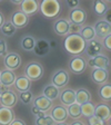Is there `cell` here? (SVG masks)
<instances>
[{"mask_svg":"<svg viewBox=\"0 0 111 125\" xmlns=\"http://www.w3.org/2000/svg\"><path fill=\"white\" fill-rule=\"evenodd\" d=\"M39 10L47 19H53L61 12V5L58 0H42L39 3Z\"/></svg>","mask_w":111,"mask_h":125,"instance_id":"cell-2","label":"cell"},{"mask_svg":"<svg viewBox=\"0 0 111 125\" xmlns=\"http://www.w3.org/2000/svg\"><path fill=\"white\" fill-rule=\"evenodd\" d=\"M59 95H60V102L63 104L65 107L66 106L68 107L69 105L76 103V92L72 88L63 89Z\"/></svg>","mask_w":111,"mask_h":125,"instance_id":"cell-19","label":"cell"},{"mask_svg":"<svg viewBox=\"0 0 111 125\" xmlns=\"http://www.w3.org/2000/svg\"><path fill=\"white\" fill-rule=\"evenodd\" d=\"M39 10V2L37 0H22L20 5V11L26 16H32Z\"/></svg>","mask_w":111,"mask_h":125,"instance_id":"cell-14","label":"cell"},{"mask_svg":"<svg viewBox=\"0 0 111 125\" xmlns=\"http://www.w3.org/2000/svg\"><path fill=\"white\" fill-rule=\"evenodd\" d=\"M43 67L40 62H31L25 68V75L28 79H30L31 82L34 81H39L41 79V77L43 76Z\"/></svg>","mask_w":111,"mask_h":125,"instance_id":"cell-3","label":"cell"},{"mask_svg":"<svg viewBox=\"0 0 111 125\" xmlns=\"http://www.w3.org/2000/svg\"><path fill=\"white\" fill-rule=\"evenodd\" d=\"M87 59L83 56H73L71 59L69 60V69L76 75L85 73V70L87 69Z\"/></svg>","mask_w":111,"mask_h":125,"instance_id":"cell-4","label":"cell"},{"mask_svg":"<svg viewBox=\"0 0 111 125\" xmlns=\"http://www.w3.org/2000/svg\"><path fill=\"white\" fill-rule=\"evenodd\" d=\"M65 49L72 56H79L85 49V42L80 35H71L69 34L63 42Z\"/></svg>","mask_w":111,"mask_h":125,"instance_id":"cell-1","label":"cell"},{"mask_svg":"<svg viewBox=\"0 0 111 125\" xmlns=\"http://www.w3.org/2000/svg\"><path fill=\"white\" fill-rule=\"evenodd\" d=\"M10 125H27V124H26V122L23 120H21V118H15Z\"/></svg>","mask_w":111,"mask_h":125,"instance_id":"cell-42","label":"cell"},{"mask_svg":"<svg viewBox=\"0 0 111 125\" xmlns=\"http://www.w3.org/2000/svg\"><path fill=\"white\" fill-rule=\"evenodd\" d=\"M15 118L16 116L12 108L3 106L0 107V125H10Z\"/></svg>","mask_w":111,"mask_h":125,"instance_id":"cell-17","label":"cell"},{"mask_svg":"<svg viewBox=\"0 0 111 125\" xmlns=\"http://www.w3.org/2000/svg\"><path fill=\"white\" fill-rule=\"evenodd\" d=\"M76 92V103L81 105L85 104V103H88L90 102L91 99V94L88 89L85 88H79L78 91H75Z\"/></svg>","mask_w":111,"mask_h":125,"instance_id":"cell-23","label":"cell"},{"mask_svg":"<svg viewBox=\"0 0 111 125\" xmlns=\"http://www.w3.org/2000/svg\"><path fill=\"white\" fill-rule=\"evenodd\" d=\"M31 112H32V114L34 115H36L37 117H41V116H43L44 115L43 112H40L39 109L36 108V107H32V108H31Z\"/></svg>","mask_w":111,"mask_h":125,"instance_id":"cell-40","label":"cell"},{"mask_svg":"<svg viewBox=\"0 0 111 125\" xmlns=\"http://www.w3.org/2000/svg\"><path fill=\"white\" fill-rule=\"evenodd\" d=\"M52 101H50V99L46 98L44 96H38L37 98L34 99V107H36L37 109H39L40 112H48L50 108L52 107Z\"/></svg>","mask_w":111,"mask_h":125,"instance_id":"cell-18","label":"cell"},{"mask_svg":"<svg viewBox=\"0 0 111 125\" xmlns=\"http://www.w3.org/2000/svg\"><path fill=\"white\" fill-rule=\"evenodd\" d=\"M94 29V32H96V37H99V38H106L107 36L111 35V26L110 23L106 22L104 20H100L94 25L93 27Z\"/></svg>","mask_w":111,"mask_h":125,"instance_id":"cell-15","label":"cell"},{"mask_svg":"<svg viewBox=\"0 0 111 125\" xmlns=\"http://www.w3.org/2000/svg\"><path fill=\"white\" fill-rule=\"evenodd\" d=\"M88 122H89V124L90 125H104V123L102 122L101 120H99L98 117H96L94 115L88 117Z\"/></svg>","mask_w":111,"mask_h":125,"instance_id":"cell-37","label":"cell"},{"mask_svg":"<svg viewBox=\"0 0 111 125\" xmlns=\"http://www.w3.org/2000/svg\"><path fill=\"white\" fill-rule=\"evenodd\" d=\"M99 96L101 99H103L106 102H109L111 99V85L110 83H106L101 86V88L99 89Z\"/></svg>","mask_w":111,"mask_h":125,"instance_id":"cell-29","label":"cell"},{"mask_svg":"<svg viewBox=\"0 0 111 125\" xmlns=\"http://www.w3.org/2000/svg\"><path fill=\"white\" fill-rule=\"evenodd\" d=\"M10 22L16 27V29L25 28L29 22V17L26 16L22 11H20V10L15 11V12L12 13V16H11V21Z\"/></svg>","mask_w":111,"mask_h":125,"instance_id":"cell-12","label":"cell"},{"mask_svg":"<svg viewBox=\"0 0 111 125\" xmlns=\"http://www.w3.org/2000/svg\"><path fill=\"white\" fill-rule=\"evenodd\" d=\"M10 2L13 3V5H19L20 6L22 3V0H10Z\"/></svg>","mask_w":111,"mask_h":125,"instance_id":"cell-44","label":"cell"},{"mask_svg":"<svg viewBox=\"0 0 111 125\" xmlns=\"http://www.w3.org/2000/svg\"><path fill=\"white\" fill-rule=\"evenodd\" d=\"M18 98L20 99V101L22 102L25 105H28V104H30L31 102H32L34 95H32V93H31L30 91H26V92H22V93H20V95H19Z\"/></svg>","mask_w":111,"mask_h":125,"instance_id":"cell-34","label":"cell"},{"mask_svg":"<svg viewBox=\"0 0 111 125\" xmlns=\"http://www.w3.org/2000/svg\"><path fill=\"white\" fill-rule=\"evenodd\" d=\"M34 45H36V39L32 36H25L21 40V47H22L23 50L26 52H30V50H34Z\"/></svg>","mask_w":111,"mask_h":125,"instance_id":"cell-28","label":"cell"},{"mask_svg":"<svg viewBox=\"0 0 111 125\" xmlns=\"http://www.w3.org/2000/svg\"><path fill=\"white\" fill-rule=\"evenodd\" d=\"M7 42L5 39H0V56H6L7 55Z\"/></svg>","mask_w":111,"mask_h":125,"instance_id":"cell-36","label":"cell"},{"mask_svg":"<svg viewBox=\"0 0 111 125\" xmlns=\"http://www.w3.org/2000/svg\"><path fill=\"white\" fill-rule=\"evenodd\" d=\"M93 115L96 117H98L99 120H101L103 123L110 121L111 118V111L109 105L107 104H99L97 106H94V113Z\"/></svg>","mask_w":111,"mask_h":125,"instance_id":"cell-13","label":"cell"},{"mask_svg":"<svg viewBox=\"0 0 111 125\" xmlns=\"http://www.w3.org/2000/svg\"><path fill=\"white\" fill-rule=\"evenodd\" d=\"M103 46L107 50H109V52L111 50V35H109L106 38H103Z\"/></svg>","mask_w":111,"mask_h":125,"instance_id":"cell-38","label":"cell"},{"mask_svg":"<svg viewBox=\"0 0 111 125\" xmlns=\"http://www.w3.org/2000/svg\"><path fill=\"white\" fill-rule=\"evenodd\" d=\"M56 125H69V124H67L66 122H62V123H57Z\"/></svg>","mask_w":111,"mask_h":125,"instance_id":"cell-47","label":"cell"},{"mask_svg":"<svg viewBox=\"0 0 111 125\" xmlns=\"http://www.w3.org/2000/svg\"><path fill=\"white\" fill-rule=\"evenodd\" d=\"M69 25L67 19H58L53 25V30L58 36H67L69 35Z\"/></svg>","mask_w":111,"mask_h":125,"instance_id":"cell-20","label":"cell"},{"mask_svg":"<svg viewBox=\"0 0 111 125\" xmlns=\"http://www.w3.org/2000/svg\"><path fill=\"white\" fill-rule=\"evenodd\" d=\"M18 103V95L13 91L5 92L3 94L0 95V104L3 107H8V108H12L17 105Z\"/></svg>","mask_w":111,"mask_h":125,"instance_id":"cell-6","label":"cell"},{"mask_svg":"<svg viewBox=\"0 0 111 125\" xmlns=\"http://www.w3.org/2000/svg\"><path fill=\"white\" fill-rule=\"evenodd\" d=\"M36 125H56L54 121L51 118L50 115H46L41 117H37L36 120Z\"/></svg>","mask_w":111,"mask_h":125,"instance_id":"cell-33","label":"cell"},{"mask_svg":"<svg viewBox=\"0 0 111 125\" xmlns=\"http://www.w3.org/2000/svg\"><path fill=\"white\" fill-rule=\"evenodd\" d=\"M59 89L53 85H47L43 88V92H42V96H44L46 98L50 99V101H54L59 96Z\"/></svg>","mask_w":111,"mask_h":125,"instance_id":"cell-25","label":"cell"},{"mask_svg":"<svg viewBox=\"0 0 111 125\" xmlns=\"http://www.w3.org/2000/svg\"><path fill=\"white\" fill-rule=\"evenodd\" d=\"M5 66L8 70L18 69L21 65V57L17 52H9L5 56Z\"/></svg>","mask_w":111,"mask_h":125,"instance_id":"cell-8","label":"cell"},{"mask_svg":"<svg viewBox=\"0 0 111 125\" xmlns=\"http://www.w3.org/2000/svg\"><path fill=\"white\" fill-rule=\"evenodd\" d=\"M93 113H94V105L91 102H88V103L81 105V115L82 116L90 117L93 115Z\"/></svg>","mask_w":111,"mask_h":125,"instance_id":"cell-32","label":"cell"},{"mask_svg":"<svg viewBox=\"0 0 111 125\" xmlns=\"http://www.w3.org/2000/svg\"><path fill=\"white\" fill-rule=\"evenodd\" d=\"M67 112H68V116H70L73 120H78L81 116V106L79 104H77V103H73V104L68 106Z\"/></svg>","mask_w":111,"mask_h":125,"instance_id":"cell-27","label":"cell"},{"mask_svg":"<svg viewBox=\"0 0 111 125\" xmlns=\"http://www.w3.org/2000/svg\"><path fill=\"white\" fill-rule=\"evenodd\" d=\"M16 31H17V29H16V27L13 26L10 21H6L2 25V27H1V32H2L5 36H8V37L15 35Z\"/></svg>","mask_w":111,"mask_h":125,"instance_id":"cell-31","label":"cell"},{"mask_svg":"<svg viewBox=\"0 0 111 125\" xmlns=\"http://www.w3.org/2000/svg\"><path fill=\"white\" fill-rule=\"evenodd\" d=\"M50 116L51 118L54 121V123H62L66 122L68 116V112H67V107L61 106V105H58V106H54L53 108L50 111Z\"/></svg>","mask_w":111,"mask_h":125,"instance_id":"cell-10","label":"cell"},{"mask_svg":"<svg viewBox=\"0 0 111 125\" xmlns=\"http://www.w3.org/2000/svg\"><path fill=\"white\" fill-rule=\"evenodd\" d=\"M0 74H1V72H0Z\"/></svg>","mask_w":111,"mask_h":125,"instance_id":"cell-49","label":"cell"},{"mask_svg":"<svg viewBox=\"0 0 111 125\" xmlns=\"http://www.w3.org/2000/svg\"><path fill=\"white\" fill-rule=\"evenodd\" d=\"M108 9L109 8L104 1H102V0H94V2H93V10H94V12L97 15H99V16L104 15V12Z\"/></svg>","mask_w":111,"mask_h":125,"instance_id":"cell-30","label":"cell"},{"mask_svg":"<svg viewBox=\"0 0 111 125\" xmlns=\"http://www.w3.org/2000/svg\"><path fill=\"white\" fill-rule=\"evenodd\" d=\"M50 47H56V42H51V44H49Z\"/></svg>","mask_w":111,"mask_h":125,"instance_id":"cell-46","label":"cell"},{"mask_svg":"<svg viewBox=\"0 0 111 125\" xmlns=\"http://www.w3.org/2000/svg\"><path fill=\"white\" fill-rule=\"evenodd\" d=\"M50 50V46L49 42H47L46 39H38L36 42V45H34V52H36L38 56H46Z\"/></svg>","mask_w":111,"mask_h":125,"instance_id":"cell-22","label":"cell"},{"mask_svg":"<svg viewBox=\"0 0 111 125\" xmlns=\"http://www.w3.org/2000/svg\"><path fill=\"white\" fill-rule=\"evenodd\" d=\"M6 22L5 20V16H3V13L0 11V29H1V27H2V25Z\"/></svg>","mask_w":111,"mask_h":125,"instance_id":"cell-43","label":"cell"},{"mask_svg":"<svg viewBox=\"0 0 111 125\" xmlns=\"http://www.w3.org/2000/svg\"><path fill=\"white\" fill-rule=\"evenodd\" d=\"M91 79L93 83L102 85L106 84L109 79V70L108 69H93L91 72Z\"/></svg>","mask_w":111,"mask_h":125,"instance_id":"cell-16","label":"cell"},{"mask_svg":"<svg viewBox=\"0 0 111 125\" xmlns=\"http://www.w3.org/2000/svg\"><path fill=\"white\" fill-rule=\"evenodd\" d=\"M85 50L90 58L97 57V56L101 55V52H102V45H101V42H99V40L93 39V40H90V42H85Z\"/></svg>","mask_w":111,"mask_h":125,"instance_id":"cell-11","label":"cell"},{"mask_svg":"<svg viewBox=\"0 0 111 125\" xmlns=\"http://www.w3.org/2000/svg\"><path fill=\"white\" fill-rule=\"evenodd\" d=\"M13 85L16 86V88L18 89L19 92H26V91H29L31 87V81L28 79L26 76H19V77L16 78L15 81V84Z\"/></svg>","mask_w":111,"mask_h":125,"instance_id":"cell-24","label":"cell"},{"mask_svg":"<svg viewBox=\"0 0 111 125\" xmlns=\"http://www.w3.org/2000/svg\"><path fill=\"white\" fill-rule=\"evenodd\" d=\"M16 78L17 77H16L15 73L12 70L6 69L3 72H1V74H0V84L6 86V87H9V86L15 84Z\"/></svg>","mask_w":111,"mask_h":125,"instance_id":"cell-21","label":"cell"},{"mask_svg":"<svg viewBox=\"0 0 111 125\" xmlns=\"http://www.w3.org/2000/svg\"><path fill=\"white\" fill-rule=\"evenodd\" d=\"M69 125H85V124H83L82 122H80V121H75V122H72Z\"/></svg>","mask_w":111,"mask_h":125,"instance_id":"cell-45","label":"cell"},{"mask_svg":"<svg viewBox=\"0 0 111 125\" xmlns=\"http://www.w3.org/2000/svg\"><path fill=\"white\" fill-rule=\"evenodd\" d=\"M79 35L82 37V39L85 40V42H90V40H93V39H96V32H94L93 27H91V26L81 27V31H80V34Z\"/></svg>","mask_w":111,"mask_h":125,"instance_id":"cell-26","label":"cell"},{"mask_svg":"<svg viewBox=\"0 0 111 125\" xmlns=\"http://www.w3.org/2000/svg\"><path fill=\"white\" fill-rule=\"evenodd\" d=\"M67 5L69 8H71V9H76V8H78V6H79V1L78 0H67Z\"/></svg>","mask_w":111,"mask_h":125,"instance_id":"cell-39","label":"cell"},{"mask_svg":"<svg viewBox=\"0 0 111 125\" xmlns=\"http://www.w3.org/2000/svg\"><path fill=\"white\" fill-rule=\"evenodd\" d=\"M81 31V26H78V25H75V23L70 22L69 25V34L71 35H79Z\"/></svg>","mask_w":111,"mask_h":125,"instance_id":"cell-35","label":"cell"},{"mask_svg":"<svg viewBox=\"0 0 111 125\" xmlns=\"http://www.w3.org/2000/svg\"><path fill=\"white\" fill-rule=\"evenodd\" d=\"M0 95H1V89H0Z\"/></svg>","mask_w":111,"mask_h":125,"instance_id":"cell-48","label":"cell"},{"mask_svg":"<svg viewBox=\"0 0 111 125\" xmlns=\"http://www.w3.org/2000/svg\"><path fill=\"white\" fill-rule=\"evenodd\" d=\"M69 19L71 23H75L78 26H82L87 21V12H85V9H81V8L78 7L71 10V12L69 15Z\"/></svg>","mask_w":111,"mask_h":125,"instance_id":"cell-9","label":"cell"},{"mask_svg":"<svg viewBox=\"0 0 111 125\" xmlns=\"http://www.w3.org/2000/svg\"><path fill=\"white\" fill-rule=\"evenodd\" d=\"M90 67L94 68V69H108L109 70V66H110V60L108 57L103 56V55H99L97 57L90 58L87 62Z\"/></svg>","mask_w":111,"mask_h":125,"instance_id":"cell-7","label":"cell"},{"mask_svg":"<svg viewBox=\"0 0 111 125\" xmlns=\"http://www.w3.org/2000/svg\"><path fill=\"white\" fill-rule=\"evenodd\" d=\"M70 81V76L66 69H58L57 72H54V74L51 77V85L56 86L58 89L63 88L68 85Z\"/></svg>","mask_w":111,"mask_h":125,"instance_id":"cell-5","label":"cell"},{"mask_svg":"<svg viewBox=\"0 0 111 125\" xmlns=\"http://www.w3.org/2000/svg\"><path fill=\"white\" fill-rule=\"evenodd\" d=\"M104 21L108 23L111 22V10L110 9H108V10L104 12Z\"/></svg>","mask_w":111,"mask_h":125,"instance_id":"cell-41","label":"cell"}]
</instances>
